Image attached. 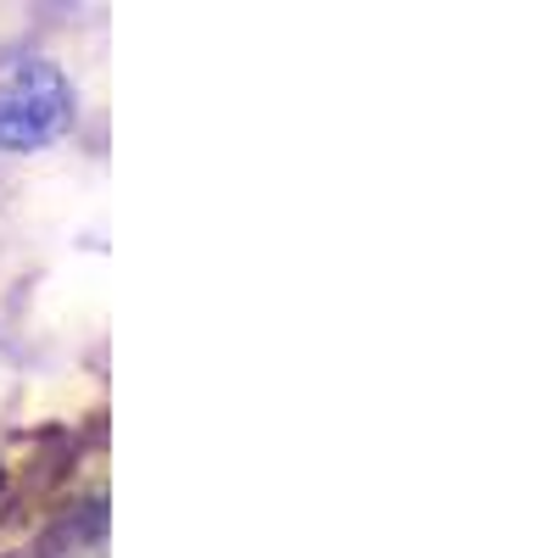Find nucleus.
Masks as SVG:
<instances>
[{
	"label": "nucleus",
	"mask_w": 558,
	"mask_h": 558,
	"mask_svg": "<svg viewBox=\"0 0 558 558\" xmlns=\"http://www.w3.org/2000/svg\"><path fill=\"white\" fill-rule=\"evenodd\" d=\"M73 123V89L57 62H23L0 78V151H34Z\"/></svg>",
	"instance_id": "1"
}]
</instances>
